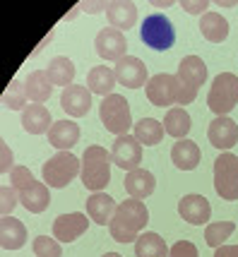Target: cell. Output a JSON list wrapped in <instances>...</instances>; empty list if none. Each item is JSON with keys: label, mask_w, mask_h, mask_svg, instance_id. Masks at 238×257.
I'll list each match as a JSON object with an SVG mask.
<instances>
[{"label": "cell", "mask_w": 238, "mask_h": 257, "mask_svg": "<svg viewBox=\"0 0 238 257\" xmlns=\"http://www.w3.org/2000/svg\"><path fill=\"white\" fill-rule=\"evenodd\" d=\"M214 190L221 200H238V157H233L231 152L219 154L214 161Z\"/></svg>", "instance_id": "8"}, {"label": "cell", "mask_w": 238, "mask_h": 257, "mask_svg": "<svg viewBox=\"0 0 238 257\" xmlns=\"http://www.w3.org/2000/svg\"><path fill=\"white\" fill-rule=\"evenodd\" d=\"M79 8H82L84 12H101L106 5H103V3H82Z\"/></svg>", "instance_id": "41"}, {"label": "cell", "mask_w": 238, "mask_h": 257, "mask_svg": "<svg viewBox=\"0 0 238 257\" xmlns=\"http://www.w3.org/2000/svg\"><path fill=\"white\" fill-rule=\"evenodd\" d=\"M60 108L68 113V115H72V118L87 115L91 108V91L84 84H70L68 89H63Z\"/></svg>", "instance_id": "15"}, {"label": "cell", "mask_w": 238, "mask_h": 257, "mask_svg": "<svg viewBox=\"0 0 238 257\" xmlns=\"http://www.w3.org/2000/svg\"><path fill=\"white\" fill-rule=\"evenodd\" d=\"M178 214H181V219H185L190 226H202L209 221L212 207H209L207 197H202V195H185V197L178 202Z\"/></svg>", "instance_id": "16"}, {"label": "cell", "mask_w": 238, "mask_h": 257, "mask_svg": "<svg viewBox=\"0 0 238 257\" xmlns=\"http://www.w3.org/2000/svg\"><path fill=\"white\" fill-rule=\"evenodd\" d=\"M0 149H3V164H0V173H3V176H8V173H12V171H15V164H12V161H15V159H12V149L8 147V142H3V145H0Z\"/></svg>", "instance_id": "39"}, {"label": "cell", "mask_w": 238, "mask_h": 257, "mask_svg": "<svg viewBox=\"0 0 238 257\" xmlns=\"http://www.w3.org/2000/svg\"><path fill=\"white\" fill-rule=\"evenodd\" d=\"M140 41L149 46L152 51H169L171 46L176 44V29L166 15L154 12L142 20L140 27Z\"/></svg>", "instance_id": "5"}, {"label": "cell", "mask_w": 238, "mask_h": 257, "mask_svg": "<svg viewBox=\"0 0 238 257\" xmlns=\"http://www.w3.org/2000/svg\"><path fill=\"white\" fill-rule=\"evenodd\" d=\"M94 48H96L99 58L118 63V60L125 58V53H128V41H125L123 32H118L113 27H106V29H101V32L96 34Z\"/></svg>", "instance_id": "12"}, {"label": "cell", "mask_w": 238, "mask_h": 257, "mask_svg": "<svg viewBox=\"0 0 238 257\" xmlns=\"http://www.w3.org/2000/svg\"><path fill=\"white\" fill-rule=\"evenodd\" d=\"M111 161L123 171H135L142 164V145L137 142L135 135H121L115 137L113 147H111Z\"/></svg>", "instance_id": "9"}, {"label": "cell", "mask_w": 238, "mask_h": 257, "mask_svg": "<svg viewBox=\"0 0 238 257\" xmlns=\"http://www.w3.org/2000/svg\"><path fill=\"white\" fill-rule=\"evenodd\" d=\"M20 202L24 204V209L32 214H41L48 209L51 204V192H48V185L41 183V180H34L29 188H24L20 192Z\"/></svg>", "instance_id": "23"}, {"label": "cell", "mask_w": 238, "mask_h": 257, "mask_svg": "<svg viewBox=\"0 0 238 257\" xmlns=\"http://www.w3.org/2000/svg\"><path fill=\"white\" fill-rule=\"evenodd\" d=\"M164 123H159L157 118H142L140 123H135V137L140 145L157 147L164 140Z\"/></svg>", "instance_id": "31"}, {"label": "cell", "mask_w": 238, "mask_h": 257, "mask_svg": "<svg viewBox=\"0 0 238 257\" xmlns=\"http://www.w3.org/2000/svg\"><path fill=\"white\" fill-rule=\"evenodd\" d=\"M135 257H169L166 240L154 231L140 233V238L135 240Z\"/></svg>", "instance_id": "28"}, {"label": "cell", "mask_w": 238, "mask_h": 257, "mask_svg": "<svg viewBox=\"0 0 238 257\" xmlns=\"http://www.w3.org/2000/svg\"><path fill=\"white\" fill-rule=\"evenodd\" d=\"M190 115L185 108L181 106H176V108H171L166 113V118H164V133L171 135V137H176V140H185V135L190 133Z\"/></svg>", "instance_id": "30"}, {"label": "cell", "mask_w": 238, "mask_h": 257, "mask_svg": "<svg viewBox=\"0 0 238 257\" xmlns=\"http://www.w3.org/2000/svg\"><path fill=\"white\" fill-rule=\"evenodd\" d=\"M118 84V79H115V72L111 67L106 65H96L89 70V75H87V89L91 94H99V96H111L113 94V87Z\"/></svg>", "instance_id": "25"}, {"label": "cell", "mask_w": 238, "mask_h": 257, "mask_svg": "<svg viewBox=\"0 0 238 257\" xmlns=\"http://www.w3.org/2000/svg\"><path fill=\"white\" fill-rule=\"evenodd\" d=\"M17 202H20V192L15 190V188H3L0 190V214L3 216H12V212H15V207H17Z\"/></svg>", "instance_id": "36"}, {"label": "cell", "mask_w": 238, "mask_h": 257, "mask_svg": "<svg viewBox=\"0 0 238 257\" xmlns=\"http://www.w3.org/2000/svg\"><path fill=\"white\" fill-rule=\"evenodd\" d=\"M152 5H154V8H171V3H157V0H154Z\"/></svg>", "instance_id": "42"}, {"label": "cell", "mask_w": 238, "mask_h": 257, "mask_svg": "<svg viewBox=\"0 0 238 257\" xmlns=\"http://www.w3.org/2000/svg\"><path fill=\"white\" fill-rule=\"evenodd\" d=\"M176 79H178V106L183 108L185 103H193L197 96V89L207 82L204 60L200 56H185L178 65Z\"/></svg>", "instance_id": "3"}, {"label": "cell", "mask_w": 238, "mask_h": 257, "mask_svg": "<svg viewBox=\"0 0 238 257\" xmlns=\"http://www.w3.org/2000/svg\"><path fill=\"white\" fill-rule=\"evenodd\" d=\"M27 87H24L22 79H12V84L8 87V91H5V96H3V101H5V106L10 108V111H24L27 108Z\"/></svg>", "instance_id": "33"}, {"label": "cell", "mask_w": 238, "mask_h": 257, "mask_svg": "<svg viewBox=\"0 0 238 257\" xmlns=\"http://www.w3.org/2000/svg\"><path fill=\"white\" fill-rule=\"evenodd\" d=\"M103 257H123V255H118V252H106Z\"/></svg>", "instance_id": "43"}, {"label": "cell", "mask_w": 238, "mask_h": 257, "mask_svg": "<svg viewBox=\"0 0 238 257\" xmlns=\"http://www.w3.org/2000/svg\"><path fill=\"white\" fill-rule=\"evenodd\" d=\"M149 224V212L142 200H123L115 209L113 219L108 224L111 238L115 243H135L140 233H145V226Z\"/></svg>", "instance_id": "1"}, {"label": "cell", "mask_w": 238, "mask_h": 257, "mask_svg": "<svg viewBox=\"0 0 238 257\" xmlns=\"http://www.w3.org/2000/svg\"><path fill=\"white\" fill-rule=\"evenodd\" d=\"M214 257H238V245H221V247H216Z\"/></svg>", "instance_id": "40"}, {"label": "cell", "mask_w": 238, "mask_h": 257, "mask_svg": "<svg viewBox=\"0 0 238 257\" xmlns=\"http://www.w3.org/2000/svg\"><path fill=\"white\" fill-rule=\"evenodd\" d=\"M154 188H157V180L145 168H135V171H130L125 176V190H128V195L133 200H147L149 195L154 192Z\"/></svg>", "instance_id": "22"}, {"label": "cell", "mask_w": 238, "mask_h": 257, "mask_svg": "<svg viewBox=\"0 0 238 257\" xmlns=\"http://www.w3.org/2000/svg\"><path fill=\"white\" fill-rule=\"evenodd\" d=\"M24 87H27V96L32 103H44V101L51 99V94H53V82L48 79V72L46 70H34L27 82H24Z\"/></svg>", "instance_id": "26"}, {"label": "cell", "mask_w": 238, "mask_h": 257, "mask_svg": "<svg viewBox=\"0 0 238 257\" xmlns=\"http://www.w3.org/2000/svg\"><path fill=\"white\" fill-rule=\"evenodd\" d=\"M27 243V226L15 216L0 219V245L3 250H20Z\"/></svg>", "instance_id": "21"}, {"label": "cell", "mask_w": 238, "mask_h": 257, "mask_svg": "<svg viewBox=\"0 0 238 257\" xmlns=\"http://www.w3.org/2000/svg\"><path fill=\"white\" fill-rule=\"evenodd\" d=\"M82 185L91 192H101L111 183V154L103 147L91 145L82 154Z\"/></svg>", "instance_id": "2"}, {"label": "cell", "mask_w": 238, "mask_h": 257, "mask_svg": "<svg viewBox=\"0 0 238 257\" xmlns=\"http://www.w3.org/2000/svg\"><path fill=\"white\" fill-rule=\"evenodd\" d=\"M48 142L56 147L58 152H70L79 142V127L72 120H56L48 130Z\"/></svg>", "instance_id": "20"}, {"label": "cell", "mask_w": 238, "mask_h": 257, "mask_svg": "<svg viewBox=\"0 0 238 257\" xmlns=\"http://www.w3.org/2000/svg\"><path fill=\"white\" fill-rule=\"evenodd\" d=\"M147 99L152 101V106H173V103H178V79L176 75H166V72H161V75H154V77H149L147 82Z\"/></svg>", "instance_id": "10"}, {"label": "cell", "mask_w": 238, "mask_h": 257, "mask_svg": "<svg viewBox=\"0 0 238 257\" xmlns=\"http://www.w3.org/2000/svg\"><path fill=\"white\" fill-rule=\"evenodd\" d=\"M34 180H36L34 173H32L27 166H15V171L10 173V183H12V188H15L17 192H22L24 188H29Z\"/></svg>", "instance_id": "35"}, {"label": "cell", "mask_w": 238, "mask_h": 257, "mask_svg": "<svg viewBox=\"0 0 238 257\" xmlns=\"http://www.w3.org/2000/svg\"><path fill=\"white\" fill-rule=\"evenodd\" d=\"M46 72H48V79L53 82V87H63V89H68L72 84V79H75V65L65 56L53 58L48 63V67H46Z\"/></svg>", "instance_id": "29"}, {"label": "cell", "mask_w": 238, "mask_h": 257, "mask_svg": "<svg viewBox=\"0 0 238 257\" xmlns=\"http://www.w3.org/2000/svg\"><path fill=\"white\" fill-rule=\"evenodd\" d=\"M56 123L51 118V111L44 103H29L22 111V127L29 135H44L51 130V125Z\"/></svg>", "instance_id": "19"}, {"label": "cell", "mask_w": 238, "mask_h": 257, "mask_svg": "<svg viewBox=\"0 0 238 257\" xmlns=\"http://www.w3.org/2000/svg\"><path fill=\"white\" fill-rule=\"evenodd\" d=\"M115 72V79L128 87V89H140L142 84H147L149 82V72H147V65L135 56H125L121 58L113 67Z\"/></svg>", "instance_id": "11"}, {"label": "cell", "mask_w": 238, "mask_h": 257, "mask_svg": "<svg viewBox=\"0 0 238 257\" xmlns=\"http://www.w3.org/2000/svg\"><path fill=\"white\" fill-rule=\"evenodd\" d=\"M200 34L212 44H221L228 39V22L219 12H207L200 20Z\"/></svg>", "instance_id": "27"}, {"label": "cell", "mask_w": 238, "mask_h": 257, "mask_svg": "<svg viewBox=\"0 0 238 257\" xmlns=\"http://www.w3.org/2000/svg\"><path fill=\"white\" fill-rule=\"evenodd\" d=\"M87 228H89V216H84L82 212L60 214L53 221V238L58 243H75L82 233H87Z\"/></svg>", "instance_id": "13"}, {"label": "cell", "mask_w": 238, "mask_h": 257, "mask_svg": "<svg viewBox=\"0 0 238 257\" xmlns=\"http://www.w3.org/2000/svg\"><path fill=\"white\" fill-rule=\"evenodd\" d=\"M200 147L195 145L193 140H178L176 145L171 147V161L173 166L181 171H193L200 164Z\"/></svg>", "instance_id": "24"}, {"label": "cell", "mask_w": 238, "mask_h": 257, "mask_svg": "<svg viewBox=\"0 0 238 257\" xmlns=\"http://www.w3.org/2000/svg\"><path fill=\"white\" fill-rule=\"evenodd\" d=\"M106 20L111 22L113 29L128 32V29H133L137 22V5L135 3H123V0L106 3Z\"/></svg>", "instance_id": "18"}, {"label": "cell", "mask_w": 238, "mask_h": 257, "mask_svg": "<svg viewBox=\"0 0 238 257\" xmlns=\"http://www.w3.org/2000/svg\"><path fill=\"white\" fill-rule=\"evenodd\" d=\"M99 118H101L103 127L108 133H113L115 137L128 135V130L133 127V115H130L128 99H123L121 94H111L99 103Z\"/></svg>", "instance_id": "6"}, {"label": "cell", "mask_w": 238, "mask_h": 257, "mask_svg": "<svg viewBox=\"0 0 238 257\" xmlns=\"http://www.w3.org/2000/svg\"><path fill=\"white\" fill-rule=\"evenodd\" d=\"M181 8L188 15H207V8H209V3L207 0H200V3H195V0H181Z\"/></svg>", "instance_id": "38"}, {"label": "cell", "mask_w": 238, "mask_h": 257, "mask_svg": "<svg viewBox=\"0 0 238 257\" xmlns=\"http://www.w3.org/2000/svg\"><path fill=\"white\" fill-rule=\"evenodd\" d=\"M169 257H200V252H197V247L190 240H178L169 250Z\"/></svg>", "instance_id": "37"}, {"label": "cell", "mask_w": 238, "mask_h": 257, "mask_svg": "<svg viewBox=\"0 0 238 257\" xmlns=\"http://www.w3.org/2000/svg\"><path fill=\"white\" fill-rule=\"evenodd\" d=\"M82 171V159H77L70 152H58L56 157H51L44 164V180L48 188H65L70 180L77 178Z\"/></svg>", "instance_id": "7"}, {"label": "cell", "mask_w": 238, "mask_h": 257, "mask_svg": "<svg viewBox=\"0 0 238 257\" xmlns=\"http://www.w3.org/2000/svg\"><path fill=\"white\" fill-rule=\"evenodd\" d=\"M207 137H209L212 147L228 152V149L238 142V123L236 120H231L228 115H219V118H214V120L209 123V127H207Z\"/></svg>", "instance_id": "14"}, {"label": "cell", "mask_w": 238, "mask_h": 257, "mask_svg": "<svg viewBox=\"0 0 238 257\" xmlns=\"http://www.w3.org/2000/svg\"><path fill=\"white\" fill-rule=\"evenodd\" d=\"M236 231L233 221H214V224H207L204 228V243L209 247H221L226 243V238H231V233Z\"/></svg>", "instance_id": "32"}, {"label": "cell", "mask_w": 238, "mask_h": 257, "mask_svg": "<svg viewBox=\"0 0 238 257\" xmlns=\"http://www.w3.org/2000/svg\"><path fill=\"white\" fill-rule=\"evenodd\" d=\"M115 209H118L115 200L111 195H106V192H91L89 200H87V216L99 226L111 224Z\"/></svg>", "instance_id": "17"}, {"label": "cell", "mask_w": 238, "mask_h": 257, "mask_svg": "<svg viewBox=\"0 0 238 257\" xmlns=\"http://www.w3.org/2000/svg\"><path fill=\"white\" fill-rule=\"evenodd\" d=\"M236 103H238V77L233 72L216 75L212 87H209V94H207L209 111L214 113L216 118L219 115H228L236 108Z\"/></svg>", "instance_id": "4"}, {"label": "cell", "mask_w": 238, "mask_h": 257, "mask_svg": "<svg viewBox=\"0 0 238 257\" xmlns=\"http://www.w3.org/2000/svg\"><path fill=\"white\" fill-rule=\"evenodd\" d=\"M32 250H34L36 257H63V247L56 238H48V235H39L32 243Z\"/></svg>", "instance_id": "34"}]
</instances>
